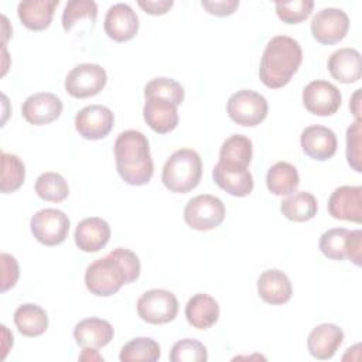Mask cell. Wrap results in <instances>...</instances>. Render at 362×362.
I'll list each match as a JSON object with an SVG mask.
<instances>
[{
	"mask_svg": "<svg viewBox=\"0 0 362 362\" xmlns=\"http://www.w3.org/2000/svg\"><path fill=\"white\" fill-rule=\"evenodd\" d=\"M349 30V18L341 8H322L311 20L313 37L324 45H332L345 38Z\"/></svg>",
	"mask_w": 362,
	"mask_h": 362,
	"instance_id": "11",
	"label": "cell"
},
{
	"mask_svg": "<svg viewBox=\"0 0 362 362\" xmlns=\"http://www.w3.org/2000/svg\"><path fill=\"white\" fill-rule=\"evenodd\" d=\"M137 4L151 16L165 14L174 4L173 0H139Z\"/></svg>",
	"mask_w": 362,
	"mask_h": 362,
	"instance_id": "41",
	"label": "cell"
},
{
	"mask_svg": "<svg viewBox=\"0 0 362 362\" xmlns=\"http://www.w3.org/2000/svg\"><path fill=\"white\" fill-rule=\"evenodd\" d=\"M58 0H25L17 6V14L23 25L31 31H42L49 27Z\"/></svg>",
	"mask_w": 362,
	"mask_h": 362,
	"instance_id": "25",
	"label": "cell"
},
{
	"mask_svg": "<svg viewBox=\"0 0 362 362\" xmlns=\"http://www.w3.org/2000/svg\"><path fill=\"white\" fill-rule=\"evenodd\" d=\"M160 355V345L153 338L139 337L133 338L122 348L119 359L122 362H156Z\"/></svg>",
	"mask_w": 362,
	"mask_h": 362,
	"instance_id": "31",
	"label": "cell"
},
{
	"mask_svg": "<svg viewBox=\"0 0 362 362\" xmlns=\"http://www.w3.org/2000/svg\"><path fill=\"white\" fill-rule=\"evenodd\" d=\"M303 61V51L297 40L287 35L273 37L263 51L259 78L272 89L286 86Z\"/></svg>",
	"mask_w": 362,
	"mask_h": 362,
	"instance_id": "3",
	"label": "cell"
},
{
	"mask_svg": "<svg viewBox=\"0 0 362 362\" xmlns=\"http://www.w3.org/2000/svg\"><path fill=\"white\" fill-rule=\"evenodd\" d=\"M317 199L313 194L305 191H297L287 195L281 201V214L293 222H307L317 215Z\"/></svg>",
	"mask_w": 362,
	"mask_h": 362,
	"instance_id": "29",
	"label": "cell"
},
{
	"mask_svg": "<svg viewBox=\"0 0 362 362\" xmlns=\"http://www.w3.org/2000/svg\"><path fill=\"white\" fill-rule=\"evenodd\" d=\"M201 6L209 14H214L218 17H225V16H230L235 13V10L239 6V1L238 0H215V1L204 0V1H201Z\"/></svg>",
	"mask_w": 362,
	"mask_h": 362,
	"instance_id": "40",
	"label": "cell"
},
{
	"mask_svg": "<svg viewBox=\"0 0 362 362\" xmlns=\"http://www.w3.org/2000/svg\"><path fill=\"white\" fill-rule=\"evenodd\" d=\"M14 324L20 334L28 338H34L47 331L48 315L40 305L27 303L14 311Z\"/></svg>",
	"mask_w": 362,
	"mask_h": 362,
	"instance_id": "27",
	"label": "cell"
},
{
	"mask_svg": "<svg viewBox=\"0 0 362 362\" xmlns=\"http://www.w3.org/2000/svg\"><path fill=\"white\" fill-rule=\"evenodd\" d=\"M225 219L223 202L209 194L191 198L184 208V221L195 230H211Z\"/></svg>",
	"mask_w": 362,
	"mask_h": 362,
	"instance_id": "7",
	"label": "cell"
},
{
	"mask_svg": "<svg viewBox=\"0 0 362 362\" xmlns=\"http://www.w3.org/2000/svg\"><path fill=\"white\" fill-rule=\"evenodd\" d=\"M269 105L263 95L250 90L242 89L235 92L226 103V112L229 117L240 126H257L267 116Z\"/></svg>",
	"mask_w": 362,
	"mask_h": 362,
	"instance_id": "6",
	"label": "cell"
},
{
	"mask_svg": "<svg viewBox=\"0 0 362 362\" xmlns=\"http://www.w3.org/2000/svg\"><path fill=\"white\" fill-rule=\"evenodd\" d=\"M110 239L109 223L98 216L85 218L76 225L75 243L82 252L93 253L103 249Z\"/></svg>",
	"mask_w": 362,
	"mask_h": 362,
	"instance_id": "20",
	"label": "cell"
},
{
	"mask_svg": "<svg viewBox=\"0 0 362 362\" xmlns=\"http://www.w3.org/2000/svg\"><path fill=\"white\" fill-rule=\"evenodd\" d=\"M328 71L341 83H354L361 79V54L355 48H339L328 58Z\"/></svg>",
	"mask_w": 362,
	"mask_h": 362,
	"instance_id": "24",
	"label": "cell"
},
{
	"mask_svg": "<svg viewBox=\"0 0 362 362\" xmlns=\"http://www.w3.org/2000/svg\"><path fill=\"white\" fill-rule=\"evenodd\" d=\"M361 124H362V120L356 119L346 130V158H348V164L356 173L362 171V165H361V160H362V157H361V147H362Z\"/></svg>",
	"mask_w": 362,
	"mask_h": 362,
	"instance_id": "38",
	"label": "cell"
},
{
	"mask_svg": "<svg viewBox=\"0 0 362 362\" xmlns=\"http://www.w3.org/2000/svg\"><path fill=\"white\" fill-rule=\"evenodd\" d=\"M320 250L332 260L349 259L354 264L361 266L362 260V230H348L345 228H332L325 230L320 238Z\"/></svg>",
	"mask_w": 362,
	"mask_h": 362,
	"instance_id": "5",
	"label": "cell"
},
{
	"mask_svg": "<svg viewBox=\"0 0 362 362\" xmlns=\"http://www.w3.org/2000/svg\"><path fill=\"white\" fill-rule=\"evenodd\" d=\"M62 102L57 95L38 92L23 102L21 115L30 124L41 126L57 120L62 113Z\"/></svg>",
	"mask_w": 362,
	"mask_h": 362,
	"instance_id": "15",
	"label": "cell"
},
{
	"mask_svg": "<svg viewBox=\"0 0 362 362\" xmlns=\"http://www.w3.org/2000/svg\"><path fill=\"white\" fill-rule=\"evenodd\" d=\"M35 192L40 198L49 202H62L69 195V187L65 178L58 173H42L35 180Z\"/></svg>",
	"mask_w": 362,
	"mask_h": 362,
	"instance_id": "32",
	"label": "cell"
},
{
	"mask_svg": "<svg viewBox=\"0 0 362 362\" xmlns=\"http://www.w3.org/2000/svg\"><path fill=\"white\" fill-rule=\"evenodd\" d=\"M359 98H361V89H356V92L354 93L349 107L352 110V113L355 115L356 119H361V103H359Z\"/></svg>",
	"mask_w": 362,
	"mask_h": 362,
	"instance_id": "43",
	"label": "cell"
},
{
	"mask_svg": "<svg viewBox=\"0 0 362 362\" xmlns=\"http://www.w3.org/2000/svg\"><path fill=\"white\" fill-rule=\"evenodd\" d=\"M143 116L148 127L160 134L173 132L178 124L177 106L163 98H146Z\"/></svg>",
	"mask_w": 362,
	"mask_h": 362,
	"instance_id": "19",
	"label": "cell"
},
{
	"mask_svg": "<svg viewBox=\"0 0 362 362\" xmlns=\"http://www.w3.org/2000/svg\"><path fill=\"white\" fill-rule=\"evenodd\" d=\"M79 361H103V358L93 348H82V354L79 355Z\"/></svg>",
	"mask_w": 362,
	"mask_h": 362,
	"instance_id": "42",
	"label": "cell"
},
{
	"mask_svg": "<svg viewBox=\"0 0 362 362\" xmlns=\"http://www.w3.org/2000/svg\"><path fill=\"white\" fill-rule=\"evenodd\" d=\"M313 0H293V1H276L277 17L287 24H298L304 21L313 11Z\"/></svg>",
	"mask_w": 362,
	"mask_h": 362,
	"instance_id": "37",
	"label": "cell"
},
{
	"mask_svg": "<svg viewBox=\"0 0 362 362\" xmlns=\"http://www.w3.org/2000/svg\"><path fill=\"white\" fill-rule=\"evenodd\" d=\"M105 33L117 42H124L136 37L139 31V17L129 4L117 3L109 7L105 23Z\"/></svg>",
	"mask_w": 362,
	"mask_h": 362,
	"instance_id": "16",
	"label": "cell"
},
{
	"mask_svg": "<svg viewBox=\"0 0 362 362\" xmlns=\"http://www.w3.org/2000/svg\"><path fill=\"white\" fill-rule=\"evenodd\" d=\"M115 123L113 112L102 105L82 107L75 116V129L86 140H100L106 137Z\"/></svg>",
	"mask_w": 362,
	"mask_h": 362,
	"instance_id": "13",
	"label": "cell"
},
{
	"mask_svg": "<svg viewBox=\"0 0 362 362\" xmlns=\"http://www.w3.org/2000/svg\"><path fill=\"white\" fill-rule=\"evenodd\" d=\"M202 177V160L192 148H180L165 161L161 181L167 189L187 194L194 189Z\"/></svg>",
	"mask_w": 362,
	"mask_h": 362,
	"instance_id": "4",
	"label": "cell"
},
{
	"mask_svg": "<svg viewBox=\"0 0 362 362\" xmlns=\"http://www.w3.org/2000/svg\"><path fill=\"white\" fill-rule=\"evenodd\" d=\"M144 96L163 98L178 106L184 100V88L181 86V83L171 78H154L146 85Z\"/></svg>",
	"mask_w": 362,
	"mask_h": 362,
	"instance_id": "34",
	"label": "cell"
},
{
	"mask_svg": "<svg viewBox=\"0 0 362 362\" xmlns=\"http://www.w3.org/2000/svg\"><path fill=\"white\" fill-rule=\"evenodd\" d=\"M328 214L335 219L362 222V187H338L328 199Z\"/></svg>",
	"mask_w": 362,
	"mask_h": 362,
	"instance_id": "14",
	"label": "cell"
},
{
	"mask_svg": "<svg viewBox=\"0 0 362 362\" xmlns=\"http://www.w3.org/2000/svg\"><path fill=\"white\" fill-rule=\"evenodd\" d=\"M185 317L189 325L197 329L211 328L219 318V304L209 294L198 293L188 300Z\"/></svg>",
	"mask_w": 362,
	"mask_h": 362,
	"instance_id": "26",
	"label": "cell"
},
{
	"mask_svg": "<svg viewBox=\"0 0 362 362\" xmlns=\"http://www.w3.org/2000/svg\"><path fill=\"white\" fill-rule=\"evenodd\" d=\"M98 16V6L92 0H71L65 4L62 13V28L68 33L72 27L83 18L95 21Z\"/></svg>",
	"mask_w": 362,
	"mask_h": 362,
	"instance_id": "35",
	"label": "cell"
},
{
	"mask_svg": "<svg viewBox=\"0 0 362 362\" xmlns=\"http://www.w3.org/2000/svg\"><path fill=\"white\" fill-rule=\"evenodd\" d=\"M1 291H7L14 287L18 280V263L14 256L8 253H1Z\"/></svg>",
	"mask_w": 362,
	"mask_h": 362,
	"instance_id": "39",
	"label": "cell"
},
{
	"mask_svg": "<svg viewBox=\"0 0 362 362\" xmlns=\"http://www.w3.org/2000/svg\"><path fill=\"white\" fill-rule=\"evenodd\" d=\"M341 100L339 89L328 81H313L303 90V103L305 109L315 116H331L337 113Z\"/></svg>",
	"mask_w": 362,
	"mask_h": 362,
	"instance_id": "12",
	"label": "cell"
},
{
	"mask_svg": "<svg viewBox=\"0 0 362 362\" xmlns=\"http://www.w3.org/2000/svg\"><path fill=\"white\" fill-rule=\"evenodd\" d=\"M300 143L303 147V151L318 161H325L331 158L337 151V136L335 133L320 124H313L305 127L301 132Z\"/></svg>",
	"mask_w": 362,
	"mask_h": 362,
	"instance_id": "17",
	"label": "cell"
},
{
	"mask_svg": "<svg viewBox=\"0 0 362 362\" xmlns=\"http://www.w3.org/2000/svg\"><path fill=\"white\" fill-rule=\"evenodd\" d=\"M215 184L233 197H246L253 191V177L247 168L219 163L212 170Z\"/></svg>",
	"mask_w": 362,
	"mask_h": 362,
	"instance_id": "18",
	"label": "cell"
},
{
	"mask_svg": "<svg viewBox=\"0 0 362 362\" xmlns=\"http://www.w3.org/2000/svg\"><path fill=\"white\" fill-rule=\"evenodd\" d=\"M266 184L269 191L274 195H290L297 189L300 184V175L293 164L287 161H279L269 168Z\"/></svg>",
	"mask_w": 362,
	"mask_h": 362,
	"instance_id": "28",
	"label": "cell"
},
{
	"mask_svg": "<svg viewBox=\"0 0 362 362\" xmlns=\"http://www.w3.org/2000/svg\"><path fill=\"white\" fill-rule=\"evenodd\" d=\"M137 313L148 324H167L178 314V300L170 290L153 288L137 300Z\"/></svg>",
	"mask_w": 362,
	"mask_h": 362,
	"instance_id": "8",
	"label": "cell"
},
{
	"mask_svg": "<svg viewBox=\"0 0 362 362\" xmlns=\"http://www.w3.org/2000/svg\"><path fill=\"white\" fill-rule=\"evenodd\" d=\"M116 168L129 185L147 184L154 173L147 137L139 130H124L115 141Z\"/></svg>",
	"mask_w": 362,
	"mask_h": 362,
	"instance_id": "2",
	"label": "cell"
},
{
	"mask_svg": "<svg viewBox=\"0 0 362 362\" xmlns=\"http://www.w3.org/2000/svg\"><path fill=\"white\" fill-rule=\"evenodd\" d=\"M252 154L253 146L250 139L243 134H232L221 146L219 163L247 168L252 161Z\"/></svg>",
	"mask_w": 362,
	"mask_h": 362,
	"instance_id": "30",
	"label": "cell"
},
{
	"mask_svg": "<svg viewBox=\"0 0 362 362\" xmlns=\"http://www.w3.org/2000/svg\"><path fill=\"white\" fill-rule=\"evenodd\" d=\"M1 181L0 189L3 194H10L17 191L25 178L24 163L16 156L3 151L1 156Z\"/></svg>",
	"mask_w": 362,
	"mask_h": 362,
	"instance_id": "33",
	"label": "cell"
},
{
	"mask_svg": "<svg viewBox=\"0 0 362 362\" xmlns=\"http://www.w3.org/2000/svg\"><path fill=\"white\" fill-rule=\"evenodd\" d=\"M140 276L137 255L124 247H116L105 257L92 262L85 272L86 288L98 297L117 293L123 284L133 283Z\"/></svg>",
	"mask_w": 362,
	"mask_h": 362,
	"instance_id": "1",
	"label": "cell"
},
{
	"mask_svg": "<svg viewBox=\"0 0 362 362\" xmlns=\"http://www.w3.org/2000/svg\"><path fill=\"white\" fill-rule=\"evenodd\" d=\"M31 233L45 246L61 245L69 232V218L59 209L44 208L33 215Z\"/></svg>",
	"mask_w": 362,
	"mask_h": 362,
	"instance_id": "9",
	"label": "cell"
},
{
	"mask_svg": "<svg viewBox=\"0 0 362 362\" xmlns=\"http://www.w3.org/2000/svg\"><path fill=\"white\" fill-rule=\"evenodd\" d=\"M257 293L264 303L280 305L291 298L293 287L284 272L279 269H269L257 279Z\"/></svg>",
	"mask_w": 362,
	"mask_h": 362,
	"instance_id": "21",
	"label": "cell"
},
{
	"mask_svg": "<svg viewBox=\"0 0 362 362\" xmlns=\"http://www.w3.org/2000/svg\"><path fill=\"white\" fill-rule=\"evenodd\" d=\"M206 359L208 351L205 345L192 338L177 341L170 352V361L173 362H205Z\"/></svg>",
	"mask_w": 362,
	"mask_h": 362,
	"instance_id": "36",
	"label": "cell"
},
{
	"mask_svg": "<svg viewBox=\"0 0 362 362\" xmlns=\"http://www.w3.org/2000/svg\"><path fill=\"white\" fill-rule=\"evenodd\" d=\"M344 341V331L329 322H324L313 328L307 338V348L311 356L317 359H329Z\"/></svg>",
	"mask_w": 362,
	"mask_h": 362,
	"instance_id": "22",
	"label": "cell"
},
{
	"mask_svg": "<svg viewBox=\"0 0 362 362\" xmlns=\"http://www.w3.org/2000/svg\"><path fill=\"white\" fill-rule=\"evenodd\" d=\"M106 71L98 64H79L65 78V90L76 99L98 95L106 85Z\"/></svg>",
	"mask_w": 362,
	"mask_h": 362,
	"instance_id": "10",
	"label": "cell"
},
{
	"mask_svg": "<svg viewBox=\"0 0 362 362\" xmlns=\"http://www.w3.org/2000/svg\"><path fill=\"white\" fill-rule=\"evenodd\" d=\"M115 335L112 324L106 320L90 317L79 321L74 328V338L81 348L99 349L106 346Z\"/></svg>",
	"mask_w": 362,
	"mask_h": 362,
	"instance_id": "23",
	"label": "cell"
}]
</instances>
